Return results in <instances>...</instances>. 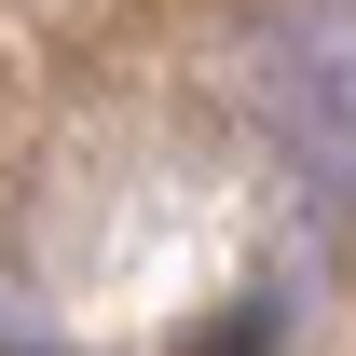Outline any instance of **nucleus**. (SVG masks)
<instances>
[{"instance_id":"f257e3e1","label":"nucleus","mask_w":356,"mask_h":356,"mask_svg":"<svg viewBox=\"0 0 356 356\" xmlns=\"http://www.w3.org/2000/svg\"><path fill=\"white\" fill-rule=\"evenodd\" d=\"M247 69H261V124L288 151L302 220L356 247V0H274Z\"/></svg>"}]
</instances>
